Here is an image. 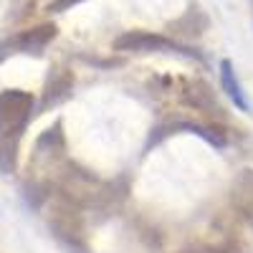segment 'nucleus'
Here are the masks:
<instances>
[{
	"label": "nucleus",
	"instance_id": "obj_1",
	"mask_svg": "<svg viewBox=\"0 0 253 253\" xmlns=\"http://www.w3.org/2000/svg\"><path fill=\"white\" fill-rule=\"evenodd\" d=\"M33 112V96L20 89L0 91V139H18Z\"/></svg>",
	"mask_w": 253,
	"mask_h": 253
},
{
	"label": "nucleus",
	"instance_id": "obj_2",
	"mask_svg": "<svg viewBox=\"0 0 253 253\" xmlns=\"http://www.w3.org/2000/svg\"><path fill=\"white\" fill-rule=\"evenodd\" d=\"M48 223H51V228L56 230V236L61 241H66L74 248H84V225H81V218L74 210L69 198H61V200L53 203Z\"/></svg>",
	"mask_w": 253,
	"mask_h": 253
},
{
	"label": "nucleus",
	"instance_id": "obj_3",
	"mask_svg": "<svg viewBox=\"0 0 253 253\" xmlns=\"http://www.w3.org/2000/svg\"><path fill=\"white\" fill-rule=\"evenodd\" d=\"M53 38H56V26L43 23V26H36L13 36L3 46V53H41Z\"/></svg>",
	"mask_w": 253,
	"mask_h": 253
},
{
	"label": "nucleus",
	"instance_id": "obj_4",
	"mask_svg": "<svg viewBox=\"0 0 253 253\" xmlns=\"http://www.w3.org/2000/svg\"><path fill=\"white\" fill-rule=\"evenodd\" d=\"M114 48L124 51V53H150V51H167L175 48V43L170 38H165L160 33H150V31H126L114 41Z\"/></svg>",
	"mask_w": 253,
	"mask_h": 253
},
{
	"label": "nucleus",
	"instance_id": "obj_5",
	"mask_svg": "<svg viewBox=\"0 0 253 253\" xmlns=\"http://www.w3.org/2000/svg\"><path fill=\"white\" fill-rule=\"evenodd\" d=\"M230 203L236 213L253 225V170H241L230 185Z\"/></svg>",
	"mask_w": 253,
	"mask_h": 253
},
{
	"label": "nucleus",
	"instance_id": "obj_6",
	"mask_svg": "<svg viewBox=\"0 0 253 253\" xmlns=\"http://www.w3.org/2000/svg\"><path fill=\"white\" fill-rule=\"evenodd\" d=\"M220 84H223V91L230 96V101H233L241 112H248V109H251V107H248V96H246L241 81H238V74H236L233 63H230L228 58L220 61Z\"/></svg>",
	"mask_w": 253,
	"mask_h": 253
},
{
	"label": "nucleus",
	"instance_id": "obj_7",
	"mask_svg": "<svg viewBox=\"0 0 253 253\" xmlns=\"http://www.w3.org/2000/svg\"><path fill=\"white\" fill-rule=\"evenodd\" d=\"M74 89V76L69 71H58L48 84H46V94H43V107H51V104L63 101Z\"/></svg>",
	"mask_w": 253,
	"mask_h": 253
},
{
	"label": "nucleus",
	"instance_id": "obj_8",
	"mask_svg": "<svg viewBox=\"0 0 253 253\" xmlns=\"http://www.w3.org/2000/svg\"><path fill=\"white\" fill-rule=\"evenodd\" d=\"M187 101L193 104L195 109L200 112H208V114H220V107H218V101L213 96V91H210L205 84H193L187 91Z\"/></svg>",
	"mask_w": 253,
	"mask_h": 253
},
{
	"label": "nucleus",
	"instance_id": "obj_9",
	"mask_svg": "<svg viewBox=\"0 0 253 253\" xmlns=\"http://www.w3.org/2000/svg\"><path fill=\"white\" fill-rule=\"evenodd\" d=\"M15 165V139H0V167L8 172Z\"/></svg>",
	"mask_w": 253,
	"mask_h": 253
},
{
	"label": "nucleus",
	"instance_id": "obj_10",
	"mask_svg": "<svg viewBox=\"0 0 253 253\" xmlns=\"http://www.w3.org/2000/svg\"><path fill=\"white\" fill-rule=\"evenodd\" d=\"M180 253H223V251H215V248H205V246H195V248H182Z\"/></svg>",
	"mask_w": 253,
	"mask_h": 253
},
{
	"label": "nucleus",
	"instance_id": "obj_11",
	"mask_svg": "<svg viewBox=\"0 0 253 253\" xmlns=\"http://www.w3.org/2000/svg\"><path fill=\"white\" fill-rule=\"evenodd\" d=\"M74 3H79V0H58V3H53L48 10H63L66 5H74Z\"/></svg>",
	"mask_w": 253,
	"mask_h": 253
}]
</instances>
